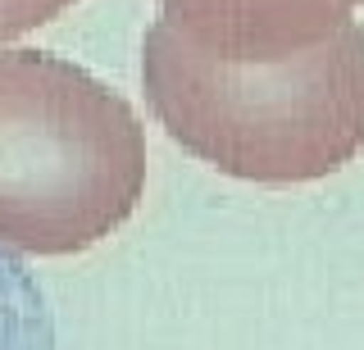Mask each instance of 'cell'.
<instances>
[{"label":"cell","instance_id":"obj_1","mask_svg":"<svg viewBox=\"0 0 364 350\" xmlns=\"http://www.w3.org/2000/svg\"><path fill=\"white\" fill-rule=\"evenodd\" d=\"M364 0H155L141 87L187 155L242 182H318L364 151Z\"/></svg>","mask_w":364,"mask_h":350},{"label":"cell","instance_id":"obj_2","mask_svg":"<svg viewBox=\"0 0 364 350\" xmlns=\"http://www.w3.org/2000/svg\"><path fill=\"white\" fill-rule=\"evenodd\" d=\"M146 191L136 109L55 50H0V251L77 255Z\"/></svg>","mask_w":364,"mask_h":350},{"label":"cell","instance_id":"obj_3","mask_svg":"<svg viewBox=\"0 0 364 350\" xmlns=\"http://www.w3.org/2000/svg\"><path fill=\"white\" fill-rule=\"evenodd\" d=\"M0 350H60L50 300L14 251H0Z\"/></svg>","mask_w":364,"mask_h":350}]
</instances>
